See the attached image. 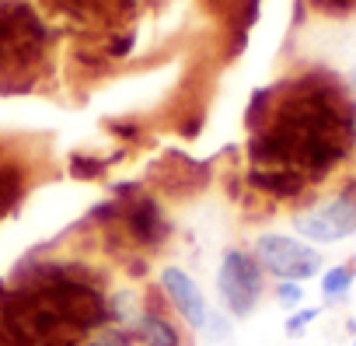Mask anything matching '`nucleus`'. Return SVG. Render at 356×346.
I'll return each mask as SVG.
<instances>
[{
  "label": "nucleus",
  "instance_id": "nucleus-8",
  "mask_svg": "<svg viewBox=\"0 0 356 346\" xmlns=\"http://www.w3.org/2000/svg\"><path fill=\"white\" fill-rule=\"evenodd\" d=\"M353 283H356V266L353 262H335V266L321 269V276H318V287H321L325 301H346Z\"/></svg>",
  "mask_w": 356,
  "mask_h": 346
},
{
  "label": "nucleus",
  "instance_id": "nucleus-1",
  "mask_svg": "<svg viewBox=\"0 0 356 346\" xmlns=\"http://www.w3.org/2000/svg\"><path fill=\"white\" fill-rule=\"evenodd\" d=\"M248 168H276L325 186L356 157V98L332 70L307 67L259 88L245 109Z\"/></svg>",
  "mask_w": 356,
  "mask_h": 346
},
{
  "label": "nucleus",
  "instance_id": "nucleus-7",
  "mask_svg": "<svg viewBox=\"0 0 356 346\" xmlns=\"http://www.w3.org/2000/svg\"><path fill=\"white\" fill-rule=\"evenodd\" d=\"M129 336H133L136 346H186L178 315L171 308L157 304V301H143L140 304V315L133 318Z\"/></svg>",
  "mask_w": 356,
  "mask_h": 346
},
{
  "label": "nucleus",
  "instance_id": "nucleus-6",
  "mask_svg": "<svg viewBox=\"0 0 356 346\" xmlns=\"http://www.w3.org/2000/svg\"><path fill=\"white\" fill-rule=\"evenodd\" d=\"M157 290L164 294V304L178 315V322L189 325L193 332L203 329V322H207L213 304L207 301L200 280L189 269H182V266H161L157 269Z\"/></svg>",
  "mask_w": 356,
  "mask_h": 346
},
{
  "label": "nucleus",
  "instance_id": "nucleus-3",
  "mask_svg": "<svg viewBox=\"0 0 356 346\" xmlns=\"http://www.w3.org/2000/svg\"><path fill=\"white\" fill-rule=\"evenodd\" d=\"M105 217L119 228V242L126 245V252L150 255L164 249L171 238V221H168L164 203L140 186L119 189V200L105 207Z\"/></svg>",
  "mask_w": 356,
  "mask_h": 346
},
{
  "label": "nucleus",
  "instance_id": "nucleus-4",
  "mask_svg": "<svg viewBox=\"0 0 356 346\" xmlns=\"http://www.w3.org/2000/svg\"><path fill=\"white\" fill-rule=\"evenodd\" d=\"M217 297L231 318H252L266 297V269L252 255V249L231 245L217 266Z\"/></svg>",
  "mask_w": 356,
  "mask_h": 346
},
{
  "label": "nucleus",
  "instance_id": "nucleus-12",
  "mask_svg": "<svg viewBox=\"0 0 356 346\" xmlns=\"http://www.w3.org/2000/svg\"><path fill=\"white\" fill-rule=\"evenodd\" d=\"M307 8L325 18H349L356 15V0H307Z\"/></svg>",
  "mask_w": 356,
  "mask_h": 346
},
{
  "label": "nucleus",
  "instance_id": "nucleus-10",
  "mask_svg": "<svg viewBox=\"0 0 356 346\" xmlns=\"http://www.w3.org/2000/svg\"><path fill=\"white\" fill-rule=\"evenodd\" d=\"M304 297H307V290H304L300 280H276V283H273V301H276L280 308H286V311L304 308Z\"/></svg>",
  "mask_w": 356,
  "mask_h": 346
},
{
  "label": "nucleus",
  "instance_id": "nucleus-5",
  "mask_svg": "<svg viewBox=\"0 0 356 346\" xmlns=\"http://www.w3.org/2000/svg\"><path fill=\"white\" fill-rule=\"evenodd\" d=\"M252 255L259 259V266L266 269V276L273 280H318L325 269V259L318 252V245L304 242L293 231H262L252 242Z\"/></svg>",
  "mask_w": 356,
  "mask_h": 346
},
{
  "label": "nucleus",
  "instance_id": "nucleus-2",
  "mask_svg": "<svg viewBox=\"0 0 356 346\" xmlns=\"http://www.w3.org/2000/svg\"><path fill=\"white\" fill-rule=\"evenodd\" d=\"M293 235L311 245H339L356 235V171L346 175L332 193L307 196L290 214Z\"/></svg>",
  "mask_w": 356,
  "mask_h": 346
},
{
  "label": "nucleus",
  "instance_id": "nucleus-14",
  "mask_svg": "<svg viewBox=\"0 0 356 346\" xmlns=\"http://www.w3.org/2000/svg\"><path fill=\"white\" fill-rule=\"evenodd\" d=\"M353 346H356V332H353Z\"/></svg>",
  "mask_w": 356,
  "mask_h": 346
},
{
  "label": "nucleus",
  "instance_id": "nucleus-9",
  "mask_svg": "<svg viewBox=\"0 0 356 346\" xmlns=\"http://www.w3.org/2000/svg\"><path fill=\"white\" fill-rule=\"evenodd\" d=\"M234 322L238 318H231L224 308H210V315H207V322H203V339L207 343H227L231 336H234Z\"/></svg>",
  "mask_w": 356,
  "mask_h": 346
},
{
  "label": "nucleus",
  "instance_id": "nucleus-11",
  "mask_svg": "<svg viewBox=\"0 0 356 346\" xmlns=\"http://www.w3.org/2000/svg\"><path fill=\"white\" fill-rule=\"evenodd\" d=\"M318 315H321V308H314V304H304V308H297V311H290L286 315V336L290 339H297V336H304L314 322H318Z\"/></svg>",
  "mask_w": 356,
  "mask_h": 346
},
{
  "label": "nucleus",
  "instance_id": "nucleus-13",
  "mask_svg": "<svg viewBox=\"0 0 356 346\" xmlns=\"http://www.w3.org/2000/svg\"><path fill=\"white\" fill-rule=\"evenodd\" d=\"M349 91L356 95V63H353V74H349Z\"/></svg>",
  "mask_w": 356,
  "mask_h": 346
}]
</instances>
